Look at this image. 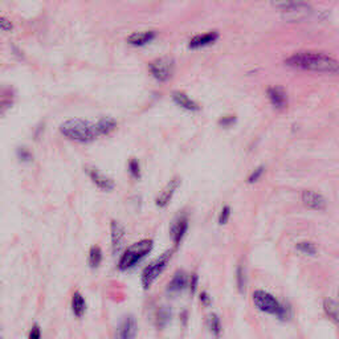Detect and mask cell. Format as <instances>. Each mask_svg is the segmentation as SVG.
<instances>
[{
    "instance_id": "1",
    "label": "cell",
    "mask_w": 339,
    "mask_h": 339,
    "mask_svg": "<svg viewBox=\"0 0 339 339\" xmlns=\"http://www.w3.org/2000/svg\"><path fill=\"white\" fill-rule=\"evenodd\" d=\"M288 67L302 69V71L321 72V73L336 74L339 71L338 61L325 53L316 52H299L285 60Z\"/></svg>"
},
{
    "instance_id": "2",
    "label": "cell",
    "mask_w": 339,
    "mask_h": 339,
    "mask_svg": "<svg viewBox=\"0 0 339 339\" xmlns=\"http://www.w3.org/2000/svg\"><path fill=\"white\" fill-rule=\"evenodd\" d=\"M60 133L65 138L77 143H90L96 141L98 137H101L96 124L80 119V118H73V119L63 122L60 125Z\"/></svg>"
},
{
    "instance_id": "3",
    "label": "cell",
    "mask_w": 339,
    "mask_h": 339,
    "mask_svg": "<svg viewBox=\"0 0 339 339\" xmlns=\"http://www.w3.org/2000/svg\"><path fill=\"white\" fill-rule=\"evenodd\" d=\"M252 301L260 312L275 316L280 321H289L292 317V309L286 303H281L273 294L265 290H256Z\"/></svg>"
},
{
    "instance_id": "4",
    "label": "cell",
    "mask_w": 339,
    "mask_h": 339,
    "mask_svg": "<svg viewBox=\"0 0 339 339\" xmlns=\"http://www.w3.org/2000/svg\"><path fill=\"white\" fill-rule=\"evenodd\" d=\"M152 248H154V241L150 238H143L141 241L129 246L128 249H125L119 262H118L119 270H129V269L134 268L138 262H141L148 253L151 252Z\"/></svg>"
},
{
    "instance_id": "5",
    "label": "cell",
    "mask_w": 339,
    "mask_h": 339,
    "mask_svg": "<svg viewBox=\"0 0 339 339\" xmlns=\"http://www.w3.org/2000/svg\"><path fill=\"white\" fill-rule=\"evenodd\" d=\"M171 256L172 252L171 251H168V252L163 253L159 259L152 261L150 265L146 266V268L143 269L141 281H142V286H143L144 289H150V286L154 284L155 280L158 279L159 275L163 273V270H165L166 266H167L168 261L171 259Z\"/></svg>"
},
{
    "instance_id": "6",
    "label": "cell",
    "mask_w": 339,
    "mask_h": 339,
    "mask_svg": "<svg viewBox=\"0 0 339 339\" xmlns=\"http://www.w3.org/2000/svg\"><path fill=\"white\" fill-rule=\"evenodd\" d=\"M148 71L152 77L159 82H166L174 73V60L170 57H161L148 64Z\"/></svg>"
},
{
    "instance_id": "7",
    "label": "cell",
    "mask_w": 339,
    "mask_h": 339,
    "mask_svg": "<svg viewBox=\"0 0 339 339\" xmlns=\"http://www.w3.org/2000/svg\"><path fill=\"white\" fill-rule=\"evenodd\" d=\"M110 236H111V249L113 255L117 256L124 251L125 240H126V229L124 225L117 220H111L110 223Z\"/></svg>"
},
{
    "instance_id": "8",
    "label": "cell",
    "mask_w": 339,
    "mask_h": 339,
    "mask_svg": "<svg viewBox=\"0 0 339 339\" xmlns=\"http://www.w3.org/2000/svg\"><path fill=\"white\" fill-rule=\"evenodd\" d=\"M85 171H86V174L89 175L90 180L93 181L94 184L97 186L101 191L110 192L114 190V187H115L114 180H113L111 178H109V176H106V175H104L102 172L98 171L96 167L86 166V167H85Z\"/></svg>"
},
{
    "instance_id": "9",
    "label": "cell",
    "mask_w": 339,
    "mask_h": 339,
    "mask_svg": "<svg viewBox=\"0 0 339 339\" xmlns=\"http://www.w3.org/2000/svg\"><path fill=\"white\" fill-rule=\"evenodd\" d=\"M188 231V219L186 215H180L175 219L170 228V235H171L172 241H174L175 246L180 245L181 240L184 238L186 233Z\"/></svg>"
},
{
    "instance_id": "10",
    "label": "cell",
    "mask_w": 339,
    "mask_h": 339,
    "mask_svg": "<svg viewBox=\"0 0 339 339\" xmlns=\"http://www.w3.org/2000/svg\"><path fill=\"white\" fill-rule=\"evenodd\" d=\"M268 98L273 108L279 109V110H284L288 108V93L285 89L281 86H270L266 90Z\"/></svg>"
},
{
    "instance_id": "11",
    "label": "cell",
    "mask_w": 339,
    "mask_h": 339,
    "mask_svg": "<svg viewBox=\"0 0 339 339\" xmlns=\"http://www.w3.org/2000/svg\"><path fill=\"white\" fill-rule=\"evenodd\" d=\"M301 198H302L303 205L307 208L314 209V211H323L326 208V199L318 192L305 190Z\"/></svg>"
},
{
    "instance_id": "12",
    "label": "cell",
    "mask_w": 339,
    "mask_h": 339,
    "mask_svg": "<svg viewBox=\"0 0 339 339\" xmlns=\"http://www.w3.org/2000/svg\"><path fill=\"white\" fill-rule=\"evenodd\" d=\"M179 184H180V180H179L178 178H175L172 179V180L168 181L167 184H166V187L161 191L158 198L155 199V204H157V207H159V208H165V207H167L168 203L171 202L174 194L176 192V190H178Z\"/></svg>"
},
{
    "instance_id": "13",
    "label": "cell",
    "mask_w": 339,
    "mask_h": 339,
    "mask_svg": "<svg viewBox=\"0 0 339 339\" xmlns=\"http://www.w3.org/2000/svg\"><path fill=\"white\" fill-rule=\"evenodd\" d=\"M312 10H310L309 6H306L303 4L302 2L298 4H294L292 7L284 8V17H285L286 20L290 21H298L302 20V19H306V17L309 16Z\"/></svg>"
},
{
    "instance_id": "14",
    "label": "cell",
    "mask_w": 339,
    "mask_h": 339,
    "mask_svg": "<svg viewBox=\"0 0 339 339\" xmlns=\"http://www.w3.org/2000/svg\"><path fill=\"white\" fill-rule=\"evenodd\" d=\"M137 321H135L134 317H126L118 327L115 336L119 339H131L137 335Z\"/></svg>"
},
{
    "instance_id": "15",
    "label": "cell",
    "mask_w": 339,
    "mask_h": 339,
    "mask_svg": "<svg viewBox=\"0 0 339 339\" xmlns=\"http://www.w3.org/2000/svg\"><path fill=\"white\" fill-rule=\"evenodd\" d=\"M172 100H174V102L178 105V106H180L181 109H184V110L187 111L200 110V106H199L198 102L191 100L184 91H174V93H172Z\"/></svg>"
},
{
    "instance_id": "16",
    "label": "cell",
    "mask_w": 339,
    "mask_h": 339,
    "mask_svg": "<svg viewBox=\"0 0 339 339\" xmlns=\"http://www.w3.org/2000/svg\"><path fill=\"white\" fill-rule=\"evenodd\" d=\"M219 34L218 32H208V34H203L198 35V36L192 37L190 43H188V47L191 49H198V48L207 47L209 44H213L218 40Z\"/></svg>"
},
{
    "instance_id": "17",
    "label": "cell",
    "mask_w": 339,
    "mask_h": 339,
    "mask_svg": "<svg viewBox=\"0 0 339 339\" xmlns=\"http://www.w3.org/2000/svg\"><path fill=\"white\" fill-rule=\"evenodd\" d=\"M187 284H188L187 274H186L183 270H178V272L174 274V277L171 279V281L168 282L167 290L170 293H179L187 288Z\"/></svg>"
},
{
    "instance_id": "18",
    "label": "cell",
    "mask_w": 339,
    "mask_h": 339,
    "mask_svg": "<svg viewBox=\"0 0 339 339\" xmlns=\"http://www.w3.org/2000/svg\"><path fill=\"white\" fill-rule=\"evenodd\" d=\"M155 32H139V34H133L128 37V43L133 47H143L151 40H154Z\"/></svg>"
},
{
    "instance_id": "19",
    "label": "cell",
    "mask_w": 339,
    "mask_h": 339,
    "mask_svg": "<svg viewBox=\"0 0 339 339\" xmlns=\"http://www.w3.org/2000/svg\"><path fill=\"white\" fill-rule=\"evenodd\" d=\"M72 312L77 318H81L86 312V301L81 293L76 292L72 296Z\"/></svg>"
},
{
    "instance_id": "20",
    "label": "cell",
    "mask_w": 339,
    "mask_h": 339,
    "mask_svg": "<svg viewBox=\"0 0 339 339\" xmlns=\"http://www.w3.org/2000/svg\"><path fill=\"white\" fill-rule=\"evenodd\" d=\"M96 126H97V130L98 133H100V135H109L117 129V121L110 117H105L101 118V119L96 124Z\"/></svg>"
},
{
    "instance_id": "21",
    "label": "cell",
    "mask_w": 339,
    "mask_h": 339,
    "mask_svg": "<svg viewBox=\"0 0 339 339\" xmlns=\"http://www.w3.org/2000/svg\"><path fill=\"white\" fill-rule=\"evenodd\" d=\"M323 310H325L326 316L329 317L334 323H339V309L336 301L331 298H327L323 301Z\"/></svg>"
},
{
    "instance_id": "22",
    "label": "cell",
    "mask_w": 339,
    "mask_h": 339,
    "mask_svg": "<svg viewBox=\"0 0 339 339\" xmlns=\"http://www.w3.org/2000/svg\"><path fill=\"white\" fill-rule=\"evenodd\" d=\"M171 317H172V312L170 307H167V306H162V307H159L158 312H157V318H155L158 329H165L166 326L170 323V321H171Z\"/></svg>"
},
{
    "instance_id": "23",
    "label": "cell",
    "mask_w": 339,
    "mask_h": 339,
    "mask_svg": "<svg viewBox=\"0 0 339 339\" xmlns=\"http://www.w3.org/2000/svg\"><path fill=\"white\" fill-rule=\"evenodd\" d=\"M14 104V93L10 89H3L0 90V114H3L4 111H7L8 109Z\"/></svg>"
},
{
    "instance_id": "24",
    "label": "cell",
    "mask_w": 339,
    "mask_h": 339,
    "mask_svg": "<svg viewBox=\"0 0 339 339\" xmlns=\"http://www.w3.org/2000/svg\"><path fill=\"white\" fill-rule=\"evenodd\" d=\"M87 262H89V266L91 269H96L100 266V264L102 262V251L101 248L98 245L91 246L90 251H89V259H87Z\"/></svg>"
},
{
    "instance_id": "25",
    "label": "cell",
    "mask_w": 339,
    "mask_h": 339,
    "mask_svg": "<svg viewBox=\"0 0 339 339\" xmlns=\"http://www.w3.org/2000/svg\"><path fill=\"white\" fill-rule=\"evenodd\" d=\"M207 326H208L209 331L215 336H220L222 334V321L219 318L218 314H209L207 317Z\"/></svg>"
},
{
    "instance_id": "26",
    "label": "cell",
    "mask_w": 339,
    "mask_h": 339,
    "mask_svg": "<svg viewBox=\"0 0 339 339\" xmlns=\"http://www.w3.org/2000/svg\"><path fill=\"white\" fill-rule=\"evenodd\" d=\"M236 280H237V289L240 293H245L246 284H248V279H246V270L242 265L237 266L236 270Z\"/></svg>"
},
{
    "instance_id": "27",
    "label": "cell",
    "mask_w": 339,
    "mask_h": 339,
    "mask_svg": "<svg viewBox=\"0 0 339 339\" xmlns=\"http://www.w3.org/2000/svg\"><path fill=\"white\" fill-rule=\"evenodd\" d=\"M296 248L298 249L299 252L303 253V255H306V256H316L317 255V248L312 241L297 242Z\"/></svg>"
},
{
    "instance_id": "28",
    "label": "cell",
    "mask_w": 339,
    "mask_h": 339,
    "mask_svg": "<svg viewBox=\"0 0 339 339\" xmlns=\"http://www.w3.org/2000/svg\"><path fill=\"white\" fill-rule=\"evenodd\" d=\"M129 172L134 179H141V165L138 159L133 158L129 162Z\"/></svg>"
},
{
    "instance_id": "29",
    "label": "cell",
    "mask_w": 339,
    "mask_h": 339,
    "mask_svg": "<svg viewBox=\"0 0 339 339\" xmlns=\"http://www.w3.org/2000/svg\"><path fill=\"white\" fill-rule=\"evenodd\" d=\"M237 122V118H236V115H224V117H222L220 119H219L218 124L220 125V126H223V128H231V126H233V125Z\"/></svg>"
},
{
    "instance_id": "30",
    "label": "cell",
    "mask_w": 339,
    "mask_h": 339,
    "mask_svg": "<svg viewBox=\"0 0 339 339\" xmlns=\"http://www.w3.org/2000/svg\"><path fill=\"white\" fill-rule=\"evenodd\" d=\"M229 216H231V207L225 205V207H223L220 215H219V224H227L229 220Z\"/></svg>"
},
{
    "instance_id": "31",
    "label": "cell",
    "mask_w": 339,
    "mask_h": 339,
    "mask_svg": "<svg viewBox=\"0 0 339 339\" xmlns=\"http://www.w3.org/2000/svg\"><path fill=\"white\" fill-rule=\"evenodd\" d=\"M301 2H302V0H272V3L274 4V6L281 8L292 7V6L301 3Z\"/></svg>"
},
{
    "instance_id": "32",
    "label": "cell",
    "mask_w": 339,
    "mask_h": 339,
    "mask_svg": "<svg viewBox=\"0 0 339 339\" xmlns=\"http://www.w3.org/2000/svg\"><path fill=\"white\" fill-rule=\"evenodd\" d=\"M264 170H265V167H264V166H260V167L256 168L255 171H252V174L249 175L248 183H255V181L259 180V179L261 178V175L264 174Z\"/></svg>"
},
{
    "instance_id": "33",
    "label": "cell",
    "mask_w": 339,
    "mask_h": 339,
    "mask_svg": "<svg viewBox=\"0 0 339 339\" xmlns=\"http://www.w3.org/2000/svg\"><path fill=\"white\" fill-rule=\"evenodd\" d=\"M17 157H19V159L23 162H29L30 159H32V154L28 151L27 148L24 147H20L17 150Z\"/></svg>"
},
{
    "instance_id": "34",
    "label": "cell",
    "mask_w": 339,
    "mask_h": 339,
    "mask_svg": "<svg viewBox=\"0 0 339 339\" xmlns=\"http://www.w3.org/2000/svg\"><path fill=\"white\" fill-rule=\"evenodd\" d=\"M198 284H199V277L196 273H194V274L191 275V279H190V290H191L192 294L196 292V289H198Z\"/></svg>"
},
{
    "instance_id": "35",
    "label": "cell",
    "mask_w": 339,
    "mask_h": 339,
    "mask_svg": "<svg viewBox=\"0 0 339 339\" xmlns=\"http://www.w3.org/2000/svg\"><path fill=\"white\" fill-rule=\"evenodd\" d=\"M0 29L11 30L12 29V24H11V21L7 20L6 17H0Z\"/></svg>"
},
{
    "instance_id": "36",
    "label": "cell",
    "mask_w": 339,
    "mask_h": 339,
    "mask_svg": "<svg viewBox=\"0 0 339 339\" xmlns=\"http://www.w3.org/2000/svg\"><path fill=\"white\" fill-rule=\"evenodd\" d=\"M200 302H202L204 306H209V305H211L212 298H211V296H209L208 293H207V292H202V294H200Z\"/></svg>"
},
{
    "instance_id": "37",
    "label": "cell",
    "mask_w": 339,
    "mask_h": 339,
    "mask_svg": "<svg viewBox=\"0 0 339 339\" xmlns=\"http://www.w3.org/2000/svg\"><path fill=\"white\" fill-rule=\"evenodd\" d=\"M41 336V331H40V327L37 325H35L34 327H32V330H30L29 332V338L30 339H39Z\"/></svg>"
}]
</instances>
